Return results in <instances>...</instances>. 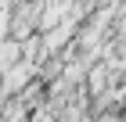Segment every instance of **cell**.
Listing matches in <instances>:
<instances>
[{
	"mask_svg": "<svg viewBox=\"0 0 126 122\" xmlns=\"http://www.w3.org/2000/svg\"><path fill=\"white\" fill-rule=\"evenodd\" d=\"M22 61V43L18 40H0V72H7V68H15Z\"/></svg>",
	"mask_w": 126,
	"mask_h": 122,
	"instance_id": "1",
	"label": "cell"
},
{
	"mask_svg": "<svg viewBox=\"0 0 126 122\" xmlns=\"http://www.w3.org/2000/svg\"><path fill=\"white\" fill-rule=\"evenodd\" d=\"M25 122H58V115H54V111L47 108V104H43V108H36V111H32Z\"/></svg>",
	"mask_w": 126,
	"mask_h": 122,
	"instance_id": "2",
	"label": "cell"
},
{
	"mask_svg": "<svg viewBox=\"0 0 126 122\" xmlns=\"http://www.w3.org/2000/svg\"><path fill=\"white\" fill-rule=\"evenodd\" d=\"M79 122H94V119H90V115H83V119H79Z\"/></svg>",
	"mask_w": 126,
	"mask_h": 122,
	"instance_id": "3",
	"label": "cell"
}]
</instances>
